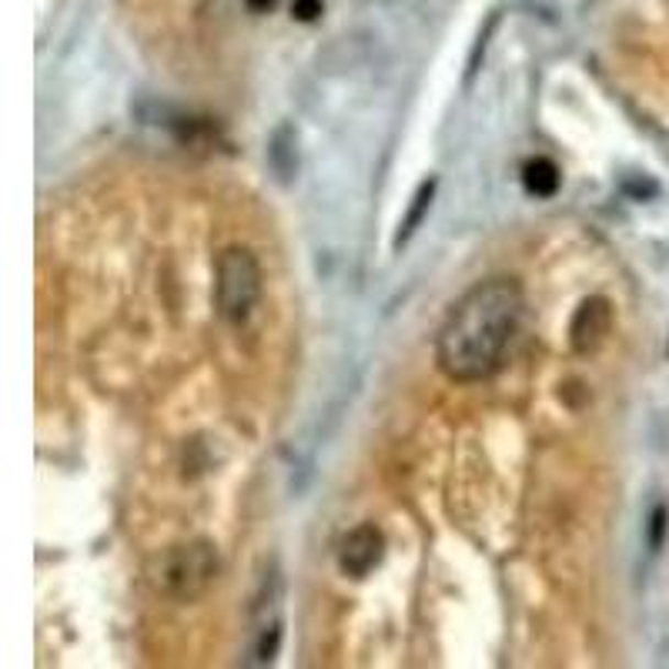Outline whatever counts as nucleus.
Masks as SVG:
<instances>
[{
    "label": "nucleus",
    "mask_w": 669,
    "mask_h": 669,
    "mask_svg": "<svg viewBox=\"0 0 669 669\" xmlns=\"http://www.w3.org/2000/svg\"><path fill=\"white\" fill-rule=\"evenodd\" d=\"M523 311L526 295L513 278H489L469 288L439 328V369L452 382L489 379L506 359L523 325Z\"/></svg>",
    "instance_id": "nucleus-1"
},
{
    "label": "nucleus",
    "mask_w": 669,
    "mask_h": 669,
    "mask_svg": "<svg viewBox=\"0 0 669 669\" xmlns=\"http://www.w3.org/2000/svg\"><path fill=\"white\" fill-rule=\"evenodd\" d=\"M221 572V559L215 542L208 539H191V542H178L161 549L151 562H147V585L154 590V596L167 600V603H198Z\"/></svg>",
    "instance_id": "nucleus-2"
},
{
    "label": "nucleus",
    "mask_w": 669,
    "mask_h": 669,
    "mask_svg": "<svg viewBox=\"0 0 669 669\" xmlns=\"http://www.w3.org/2000/svg\"><path fill=\"white\" fill-rule=\"evenodd\" d=\"M262 298V265L248 248H224L215 265V305L231 325H241Z\"/></svg>",
    "instance_id": "nucleus-3"
},
{
    "label": "nucleus",
    "mask_w": 669,
    "mask_h": 669,
    "mask_svg": "<svg viewBox=\"0 0 669 669\" xmlns=\"http://www.w3.org/2000/svg\"><path fill=\"white\" fill-rule=\"evenodd\" d=\"M282 572L272 569L262 579V590L251 610V666H268L282 646Z\"/></svg>",
    "instance_id": "nucleus-4"
},
{
    "label": "nucleus",
    "mask_w": 669,
    "mask_h": 669,
    "mask_svg": "<svg viewBox=\"0 0 669 669\" xmlns=\"http://www.w3.org/2000/svg\"><path fill=\"white\" fill-rule=\"evenodd\" d=\"M382 556H385V536H382L379 526L365 523V526H359V529H352L346 536V542L339 549V566H342L346 575L365 579L382 562Z\"/></svg>",
    "instance_id": "nucleus-5"
},
{
    "label": "nucleus",
    "mask_w": 669,
    "mask_h": 669,
    "mask_svg": "<svg viewBox=\"0 0 669 669\" xmlns=\"http://www.w3.org/2000/svg\"><path fill=\"white\" fill-rule=\"evenodd\" d=\"M610 325H613V311L603 298H590L582 301L575 318H572V328H569V342L579 355H590L603 346V339L610 334Z\"/></svg>",
    "instance_id": "nucleus-6"
},
{
    "label": "nucleus",
    "mask_w": 669,
    "mask_h": 669,
    "mask_svg": "<svg viewBox=\"0 0 669 669\" xmlns=\"http://www.w3.org/2000/svg\"><path fill=\"white\" fill-rule=\"evenodd\" d=\"M523 185L536 198H552L559 191V167L549 157H533L523 167Z\"/></svg>",
    "instance_id": "nucleus-7"
},
{
    "label": "nucleus",
    "mask_w": 669,
    "mask_h": 669,
    "mask_svg": "<svg viewBox=\"0 0 669 669\" xmlns=\"http://www.w3.org/2000/svg\"><path fill=\"white\" fill-rule=\"evenodd\" d=\"M432 198H436V178H429V182L418 185V191H415V198H412V205H408V211H405V218H402V224H398L395 248H402V244L415 234V228L423 224L426 211L432 208Z\"/></svg>",
    "instance_id": "nucleus-8"
},
{
    "label": "nucleus",
    "mask_w": 669,
    "mask_h": 669,
    "mask_svg": "<svg viewBox=\"0 0 669 669\" xmlns=\"http://www.w3.org/2000/svg\"><path fill=\"white\" fill-rule=\"evenodd\" d=\"M321 8H325V0H295L292 14H295L298 21H318Z\"/></svg>",
    "instance_id": "nucleus-9"
},
{
    "label": "nucleus",
    "mask_w": 669,
    "mask_h": 669,
    "mask_svg": "<svg viewBox=\"0 0 669 669\" xmlns=\"http://www.w3.org/2000/svg\"><path fill=\"white\" fill-rule=\"evenodd\" d=\"M652 536H649V546L652 549H659V542H662V529H666V509L662 506H656V513H652Z\"/></svg>",
    "instance_id": "nucleus-10"
},
{
    "label": "nucleus",
    "mask_w": 669,
    "mask_h": 669,
    "mask_svg": "<svg viewBox=\"0 0 669 669\" xmlns=\"http://www.w3.org/2000/svg\"><path fill=\"white\" fill-rule=\"evenodd\" d=\"M275 4H278V0H248V8H251V11H259V14L272 11Z\"/></svg>",
    "instance_id": "nucleus-11"
}]
</instances>
